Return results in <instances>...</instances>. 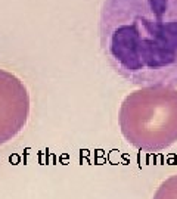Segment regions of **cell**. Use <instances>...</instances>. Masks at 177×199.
I'll use <instances>...</instances> for the list:
<instances>
[{"mask_svg": "<svg viewBox=\"0 0 177 199\" xmlns=\"http://www.w3.org/2000/svg\"><path fill=\"white\" fill-rule=\"evenodd\" d=\"M99 40L130 84L177 87V0H103Z\"/></svg>", "mask_w": 177, "mask_h": 199, "instance_id": "1", "label": "cell"}, {"mask_svg": "<svg viewBox=\"0 0 177 199\" xmlns=\"http://www.w3.org/2000/svg\"><path fill=\"white\" fill-rule=\"evenodd\" d=\"M118 127L124 140L140 152L171 148L177 143V89L153 86L128 93L118 111Z\"/></svg>", "mask_w": 177, "mask_h": 199, "instance_id": "2", "label": "cell"}, {"mask_svg": "<svg viewBox=\"0 0 177 199\" xmlns=\"http://www.w3.org/2000/svg\"><path fill=\"white\" fill-rule=\"evenodd\" d=\"M30 106V93L24 81L0 69V146L13 140L25 128Z\"/></svg>", "mask_w": 177, "mask_h": 199, "instance_id": "3", "label": "cell"}, {"mask_svg": "<svg viewBox=\"0 0 177 199\" xmlns=\"http://www.w3.org/2000/svg\"><path fill=\"white\" fill-rule=\"evenodd\" d=\"M152 199H177V173L160 183Z\"/></svg>", "mask_w": 177, "mask_h": 199, "instance_id": "4", "label": "cell"}]
</instances>
